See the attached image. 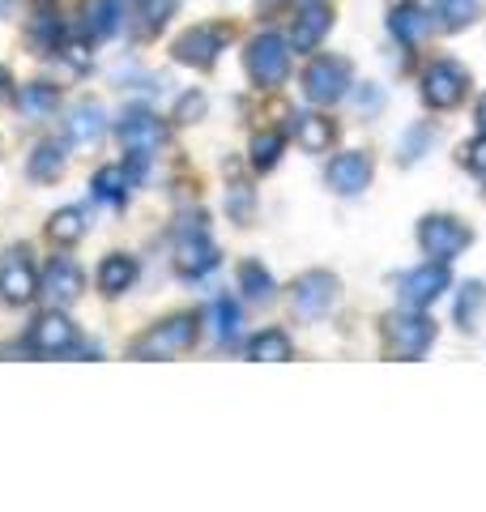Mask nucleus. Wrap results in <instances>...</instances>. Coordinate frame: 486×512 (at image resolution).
I'll list each match as a JSON object with an SVG mask.
<instances>
[{
  "label": "nucleus",
  "instance_id": "32",
  "mask_svg": "<svg viewBox=\"0 0 486 512\" xmlns=\"http://www.w3.org/2000/svg\"><path fill=\"white\" fill-rule=\"evenodd\" d=\"M209 320H214V338L218 342H231L239 333V308L231 299H218L214 308H209Z\"/></svg>",
  "mask_w": 486,
  "mask_h": 512
},
{
  "label": "nucleus",
  "instance_id": "36",
  "mask_svg": "<svg viewBox=\"0 0 486 512\" xmlns=\"http://www.w3.org/2000/svg\"><path fill=\"white\" fill-rule=\"evenodd\" d=\"M478 291H482L478 282H465V295H461V303H457V320H461L465 329L474 325V312H478V299H482Z\"/></svg>",
  "mask_w": 486,
  "mask_h": 512
},
{
  "label": "nucleus",
  "instance_id": "37",
  "mask_svg": "<svg viewBox=\"0 0 486 512\" xmlns=\"http://www.w3.org/2000/svg\"><path fill=\"white\" fill-rule=\"evenodd\" d=\"M201 111H205V99H201V94H188V99H180V107H175V116L188 124V120H197Z\"/></svg>",
  "mask_w": 486,
  "mask_h": 512
},
{
  "label": "nucleus",
  "instance_id": "16",
  "mask_svg": "<svg viewBox=\"0 0 486 512\" xmlns=\"http://www.w3.org/2000/svg\"><path fill=\"white\" fill-rule=\"evenodd\" d=\"M77 26H81V35H86V39L103 43V39H111L120 30V5H116V0H81Z\"/></svg>",
  "mask_w": 486,
  "mask_h": 512
},
{
  "label": "nucleus",
  "instance_id": "20",
  "mask_svg": "<svg viewBox=\"0 0 486 512\" xmlns=\"http://www.w3.org/2000/svg\"><path fill=\"white\" fill-rule=\"evenodd\" d=\"M486 0H435L431 5V18L440 22V30H465L482 18Z\"/></svg>",
  "mask_w": 486,
  "mask_h": 512
},
{
  "label": "nucleus",
  "instance_id": "23",
  "mask_svg": "<svg viewBox=\"0 0 486 512\" xmlns=\"http://www.w3.org/2000/svg\"><path fill=\"white\" fill-rule=\"evenodd\" d=\"M60 43H64V22L56 18V13H39L26 30V47L35 56H52V52H60Z\"/></svg>",
  "mask_w": 486,
  "mask_h": 512
},
{
  "label": "nucleus",
  "instance_id": "21",
  "mask_svg": "<svg viewBox=\"0 0 486 512\" xmlns=\"http://www.w3.org/2000/svg\"><path fill=\"white\" fill-rule=\"evenodd\" d=\"M103 128H107V116H103V107L94 103V99L73 107V116H69V141H77V146H90V141L103 137Z\"/></svg>",
  "mask_w": 486,
  "mask_h": 512
},
{
  "label": "nucleus",
  "instance_id": "24",
  "mask_svg": "<svg viewBox=\"0 0 486 512\" xmlns=\"http://www.w3.org/2000/svg\"><path fill=\"white\" fill-rule=\"evenodd\" d=\"M137 180V171L133 167H103L99 175H94V197L107 201V205H124L128 201V184Z\"/></svg>",
  "mask_w": 486,
  "mask_h": 512
},
{
  "label": "nucleus",
  "instance_id": "6",
  "mask_svg": "<svg viewBox=\"0 0 486 512\" xmlns=\"http://www.w3.org/2000/svg\"><path fill=\"white\" fill-rule=\"evenodd\" d=\"M346 86H350V64L342 56H316L312 64H307V73H303V94L312 103H320V107L342 99Z\"/></svg>",
  "mask_w": 486,
  "mask_h": 512
},
{
  "label": "nucleus",
  "instance_id": "35",
  "mask_svg": "<svg viewBox=\"0 0 486 512\" xmlns=\"http://www.w3.org/2000/svg\"><path fill=\"white\" fill-rule=\"evenodd\" d=\"M431 141V128H410V133H405V141H401V163H414L418 154H423V146Z\"/></svg>",
  "mask_w": 486,
  "mask_h": 512
},
{
  "label": "nucleus",
  "instance_id": "5",
  "mask_svg": "<svg viewBox=\"0 0 486 512\" xmlns=\"http://www.w3.org/2000/svg\"><path fill=\"white\" fill-rule=\"evenodd\" d=\"M226 39H231V30L226 26H214V22H201V26H188L180 39H175L171 47V56L188 64V69H214L218 56H222V47Z\"/></svg>",
  "mask_w": 486,
  "mask_h": 512
},
{
  "label": "nucleus",
  "instance_id": "15",
  "mask_svg": "<svg viewBox=\"0 0 486 512\" xmlns=\"http://www.w3.org/2000/svg\"><path fill=\"white\" fill-rule=\"evenodd\" d=\"M218 265V248L201 227H192L188 235H180V248H175V269L184 278H205L209 269Z\"/></svg>",
  "mask_w": 486,
  "mask_h": 512
},
{
  "label": "nucleus",
  "instance_id": "2",
  "mask_svg": "<svg viewBox=\"0 0 486 512\" xmlns=\"http://www.w3.org/2000/svg\"><path fill=\"white\" fill-rule=\"evenodd\" d=\"M192 342H197V316L180 312V316H167L154 329H145L128 346V359H180L184 350H192Z\"/></svg>",
  "mask_w": 486,
  "mask_h": 512
},
{
  "label": "nucleus",
  "instance_id": "42",
  "mask_svg": "<svg viewBox=\"0 0 486 512\" xmlns=\"http://www.w3.org/2000/svg\"><path fill=\"white\" fill-rule=\"evenodd\" d=\"M393 5H401V0H393Z\"/></svg>",
  "mask_w": 486,
  "mask_h": 512
},
{
  "label": "nucleus",
  "instance_id": "1",
  "mask_svg": "<svg viewBox=\"0 0 486 512\" xmlns=\"http://www.w3.org/2000/svg\"><path fill=\"white\" fill-rule=\"evenodd\" d=\"M435 342V320L423 316L418 308H405L393 316H384V355L388 359H423Z\"/></svg>",
  "mask_w": 486,
  "mask_h": 512
},
{
  "label": "nucleus",
  "instance_id": "19",
  "mask_svg": "<svg viewBox=\"0 0 486 512\" xmlns=\"http://www.w3.org/2000/svg\"><path fill=\"white\" fill-rule=\"evenodd\" d=\"M295 137H299V146L307 154H324V150L333 146L337 128H333V120L316 116V111H299V116H295Z\"/></svg>",
  "mask_w": 486,
  "mask_h": 512
},
{
  "label": "nucleus",
  "instance_id": "25",
  "mask_svg": "<svg viewBox=\"0 0 486 512\" xmlns=\"http://www.w3.org/2000/svg\"><path fill=\"white\" fill-rule=\"evenodd\" d=\"M133 282H137V261H133V256H124V252L107 256L103 269H99V286H103V295H124Z\"/></svg>",
  "mask_w": 486,
  "mask_h": 512
},
{
  "label": "nucleus",
  "instance_id": "12",
  "mask_svg": "<svg viewBox=\"0 0 486 512\" xmlns=\"http://www.w3.org/2000/svg\"><path fill=\"white\" fill-rule=\"evenodd\" d=\"M81 291H86V274H81L69 256H56L39 278V295L52 303V308H73V303L81 299Z\"/></svg>",
  "mask_w": 486,
  "mask_h": 512
},
{
  "label": "nucleus",
  "instance_id": "29",
  "mask_svg": "<svg viewBox=\"0 0 486 512\" xmlns=\"http://www.w3.org/2000/svg\"><path fill=\"white\" fill-rule=\"evenodd\" d=\"M239 286H243V295L256 299V303H269L273 299V278L265 274V265H256V261L239 265Z\"/></svg>",
  "mask_w": 486,
  "mask_h": 512
},
{
  "label": "nucleus",
  "instance_id": "30",
  "mask_svg": "<svg viewBox=\"0 0 486 512\" xmlns=\"http://www.w3.org/2000/svg\"><path fill=\"white\" fill-rule=\"evenodd\" d=\"M175 9H180V0H141V35H154V30H162Z\"/></svg>",
  "mask_w": 486,
  "mask_h": 512
},
{
  "label": "nucleus",
  "instance_id": "39",
  "mask_svg": "<svg viewBox=\"0 0 486 512\" xmlns=\"http://www.w3.org/2000/svg\"><path fill=\"white\" fill-rule=\"evenodd\" d=\"M478 128H482V133H486V94H482V99H478Z\"/></svg>",
  "mask_w": 486,
  "mask_h": 512
},
{
  "label": "nucleus",
  "instance_id": "43",
  "mask_svg": "<svg viewBox=\"0 0 486 512\" xmlns=\"http://www.w3.org/2000/svg\"><path fill=\"white\" fill-rule=\"evenodd\" d=\"M39 5H43V0H39Z\"/></svg>",
  "mask_w": 486,
  "mask_h": 512
},
{
  "label": "nucleus",
  "instance_id": "10",
  "mask_svg": "<svg viewBox=\"0 0 486 512\" xmlns=\"http://www.w3.org/2000/svg\"><path fill=\"white\" fill-rule=\"evenodd\" d=\"M35 295H39L35 265H30L26 248H13L5 261H0V303H9V308H26Z\"/></svg>",
  "mask_w": 486,
  "mask_h": 512
},
{
  "label": "nucleus",
  "instance_id": "18",
  "mask_svg": "<svg viewBox=\"0 0 486 512\" xmlns=\"http://www.w3.org/2000/svg\"><path fill=\"white\" fill-rule=\"evenodd\" d=\"M431 30V18L423 9H414L410 0H401V5H393V13H388V35H393L397 43H418Z\"/></svg>",
  "mask_w": 486,
  "mask_h": 512
},
{
  "label": "nucleus",
  "instance_id": "27",
  "mask_svg": "<svg viewBox=\"0 0 486 512\" xmlns=\"http://www.w3.org/2000/svg\"><path fill=\"white\" fill-rule=\"evenodd\" d=\"M56 103H60V94H56L52 86H47V82H30V86H22V90H18V107H22V116H30V120L52 116Z\"/></svg>",
  "mask_w": 486,
  "mask_h": 512
},
{
  "label": "nucleus",
  "instance_id": "41",
  "mask_svg": "<svg viewBox=\"0 0 486 512\" xmlns=\"http://www.w3.org/2000/svg\"><path fill=\"white\" fill-rule=\"evenodd\" d=\"M299 5H316V0H299Z\"/></svg>",
  "mask_w": 486,
  "mask_h": 512
},
{
  "label": "nucleus",
  "instance_id": "9",
  "mask_svg": "<svg viewBox=\"0 0 486 512\" xmlns=\"http://www.w3.org/2000/svg\"><path fill=\"white\" fill-rule=\"evenodd\" d=\"M337 299V278L329 274V269H307L303 278H295V286H290V308H295L303 320H316L333 308Z\"/></svg>",
  "mask_w": 486,
  "mask_h": 512
},
{
  "label": "nucleus",
  "instance_id": "38",
  "mask_svg": "<svg viewBox=\"0 0 486 512\" xmlns=\"http://www.w3.org/2000/svg\"><path fill=\"white\" fill-rule=\"evenodd\" d=\"M9 99H13V77H9L5 64H0V107H5Z\"/></svg>",
  "mask_w": 486,
  "mask_h": 512
},
{
  "label": "nucleus",
  "instance_id": "34",
  "mask_svg": "<svg viewBox=\"0 0 486 512\" xmlns=\"http://www.w3.org/2000/svg\"><path fill=\"white\" fill-rule=\"evenodd\" d=\"M461 163H465L469 171H474V175H482V180H486V133H482V137H474V141H465V146H461Z\"/></svg>",
  "mask_w": 486,
  "mask_h": 512
},
{
  "label": "nucleus",
  "instance_id": "4",
  "mask_svg": "<svg viewBox=\"0 0 486 512\" xmlns=\"http://www.w3.org/2000/svg\"><path fill=\"white\" fill-rule=\"evenodd\" d=\"M243 64H248V77L261 90H273L286 82L290 73V52H286V39L273 35V30H265V35H256L248 43V52H243Z\"/></svg>",
  "mask_w": 486,
  "mask_h": 512
},
{
  "label": "nucleus",
  "instance_id": "13",
  "mask_svg": "<svg viewBox=\"0 0 486 512\" xmlns=\"http://www.w3.org/2000/svg\"><path fill=\"white\" fill-rule=\"evenodd\" d=\"M448 291V265L444 261H431L423 269H414V274H405L397 282V295L405 308H427V303H435Z\"/></svg>",
  "mask_w": 486,
  "mask_h": 512
},
{
  "label": "nucleus",
  "instance_id": "31",
  "mask_svg": "<svg viewBox=\"0 0 486 512\" xmlns=\"http://www.w3.org/2000/svg\"><path fill=\"white\" fill-rule=\"evenodd\" d=\"M282 154V133H256L252 137V167L256 171H273Z\"/></svg>",
  "mask_w": 486,
  "mask_h": 512
},
{
  "label": "nucleus",
  "instance_id": "14",
  "mask_svg": "<svg viewBox=\"0 0 486 512\" xmlns=\"http://www.w3.org/2000/svg\"><path fill=\"white\" fill-rule=\"evenodd\" d=\"M324 180H329L333 192H342V197H359V192L371 184V158L363 150L337 154L329 163V171H324Z\"/></svg>",
  "mask_w": 486,
  "mask_h": 512
},
{
  "label": "nucleus",
  "instance_id": "8",
  "mask_svg": "<svg viewBox=\"0 0 486 512\" xmlns=\"http://www.w3.org/2000/svg\"><path fill=\"white\" fill-rule=\"evenodd\" d=\"M465 90H469V73L461 69L457 60H435L431 69L423 73V99H427V107H435V111L457 107V103L465 99Z\"/></svg>",
  "mask_w": 486,
  "mask_h": 512
},
{
  "label": "nucleus",
  "instance_id": "22",
  "mask_svg": "<svg viewBox=\"0 0 486 512\" xmlns=\"http://www.w3.org/2000/svg\"><path fill=\"white\" fill-rule=\"evenodd\" d=\"M26 171H30V180L35 184H56L64 175V146L60 141H39L35 154H30V163H26Z\"/></svg>",
  "mask_w": 486,
  "mask_h": 512
},
{
  "label": "nucleus",
  "instance_id": "11",
  "mask_svg": "<svg viewBox=\"0 0 486 512\" xmlns=\"http://www.w3.org/2000/svg\"><path fill=\"white\" fill-rule=\"evenodd\" d=\"M26 346L35 350V355H69V350L77 346V329H73V320L64 316V308H52L30 325Z\"/></svg>",
  "mask_w": 486,
  "mask_h": 512
},
{
  "label": "nucleus",
  "instance_id": "7",
  "mask_svg": "<svg viewBox=\"0 0 486 512\" xmlns=\"http://www.w3.org/2000/svg\"><path fill=\"white\" fill-rule=\"evenodd\" d=\"M116 137H120V146L137 158V163H145L162 141H167V128H162V120L154 116V111H145V107H133L128 116L116 124Z\"/></svg>",
  "mask_w": 486,
  "mask_h": 512
},
{
  "label": "nucleus",
  "instance_id": "40",
  "mask_svg": "<svg viewBox=\"0 0 486 512\" xmlns=\"http://www.w3.org/2000/svg\"><path fill=\"white\" fill-rule=\"evenodd\" d=\"M13 5H18V0H0V18H5V13H13Z\"/></svg>",
  "mask_w": 486,
  "mask_h": 512
},
{
  "label": "nucleus",
  "instance_id": "28",
  "mask_svg": "<svg viewBox=\"0 0 486 512\" xmlns=\"http://www.w3.org/2000/svg\"><path fill=\"white\" fill-rule=\"evenodd\" d=\"M248 359H256V363H286L290 359V338L282 329L256 333V338L248 342Z\"/></svg>",
  "mask_w": 486,
  "mask_h": 512
},
{
  "label": "nucleus",
  "instance_id": "26",
  "mask_svg": "<svg viewBox=\"0 0 486 512\" xmlns=\"http://www.w3.org/2000/svg\"><path fill=\"white\" fill-rule=\"evenodd\" d=\"M81 231H86V214L77 210V205H64V210H56L52 218H47V239L60 248H69L81 239Z\"/></svg>",
  "mask_w": 486,
  "mask_h": 512
},
{
  "label": "nucleus",
  "instance_id": "3",
  "mask_svg": "<svg viewBox=\"0 0 486 512\" xmlns=\"http://www.w3.org/2000/svg\"><path fill=\"white\" fill-rule=\"evenodd\" d=\"M418 244H423V252L431 256V261H457V256L474 244V231L465 227L461 218L452 214H427L423 222H418Z\"/></svg>",
  "mask_w": 486,
  "mask_h": 512
},
{
  "label": "nucleus",
  "instance_id": "33",
  "mask_svg": "<svg viewBox=\"0 0 486 512\" xmlns=\"http://www.w3.org/2000/svg\"><path fill=\"white\" fill-rule=\"evenodd\" d=\"M226 210H231L235 222H248V214H252V188L248 184H231V192H226Z\"/></svg>",
  "mask_w": 486,
  "mask_h": 512
},
{
  "label": "nucleus",
  "instance_id": "17",
  "mask_svg": "<svg viewBox=\"0 0 486 512\" xmlns=\"http://www.w3.org/2000/svg\"><path fill=\"white\" fill-rule=\"evenodd\" d=\"M333 26V13H329V0H316V5H299V22L290 30V43L295 52H312V47L329 35Z\"/></svg>",
  "mask_w": 486,
  "mask_h": 512
}]
</instances>
